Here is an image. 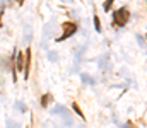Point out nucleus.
<instances>
[{
	"mask_svg": "<svg viewBox=\"0 0 147 128\" xmlns=\"http://www.w3.org/2000/svg\"><path fill=\"white\" fill-rule=\"evenodd\" d=\"M113 2H115V0H105V3H103V9H105L106 12H108V10L111 9V5H113Z\"/></svg>",
	"mask_w": 147,
	"mask_h": 128,
	"instance_id": "obj_5",
	"label": "nucleus"
},
{
	"mask_svg": "<svg viewBox=\"0 0 147 128\" xmlns=\"http://www.w3.org/2000/svg\"><path fill=\"white\" fill-rule=\"evenodd\" d=\"M17 3H19V5H22V3H24V0H17Z\"/></svg>",
	"mask_w": 147,
	"mask_h": 128,
	"instance_id": "obj_8",
	"label": "nucleus"
},
{
	"mask_svg": "<svg viewBox=\"0 0 147 128\" xmlns=\"http://www.w3.org/2000/svg\"><path fill=\"white\" fill-rule=\"evenodd\" d=\"M29 72H31V48L26 50L24 56V79H29Z\"/></svg>",
	"mask_w": 147,
	"mask_h": 128,
	"instance_id": "obj_3",
	"label": "nucleus"
},
{
	"mask_svg": "<svg viewBox=\"0 0 147 128\" xmlns=\"http://www.w3.org/2000/svg\"><path fill=\"white\" fill-rule=\"evenodd\" d=\"M62 27H63V33H62V36H60V38H57V41H63V40L70 38L74 33L77 31V24H74V22H63V24H62Z\"/></svg>",
	"mask_w": 147,
	"mask_h": 128,
	"instance_id": "obj_2",
	"label": "nucleus"
},
{
	"mask_svg": "<svg viewBox=\"0 0 147 128\" xmlns=\"http://www.w3.org/2000/svg\"><path fill=\"white\" fill-rule=\"evenodd\" d=\"M0 27H2V14H0Z\"/></svg>",
	"mask_w": 147,
	"mask_h": 128,
	"instance_id": "obj_9",
	"label": "nucleus"
},
{
	"mask_svg": "<svg viewBox=\"0 0 147 128\" xmlns=\"http://www.w3.org/2000/svg\"><path fill=\"white\" fill-rule=\"evenodd\" d=\"M128 17H130V12H128V9H127V7H120V9H118V10H115V14H113V21H115V24H116V26H120V27L127 24Z\"/></svg>",
	"mask_w": 147,
	"mask_h": 128,
	"instance_id": "obj_1",
	"label": "nucleus"
},
{
	"mask_svg": "<svg viewBox=\"0 0 147 128\" xmlns=\"http://www.w3.org/2000/svg\"><path fill=\"white\" fill-rule=\"evenodd\" d=\"M50 99H51V96H50V94L43 96V97H41V106H46V104L50 103Z\"/></svg>",
	"mask_w": 147,
	"mask_h": 128,
	"instance_id": "obj_6",
	"label": "nucleus"
},
{
	"mask_svg": "<svg viewBox=\"0 0 147 128\" xmlns=\"http://www.w3.org/2000/svg\"><path fill=\"white\" fill-rule=\"evenodd\" d=\"M72 108H74V111H75V113H77V115H79V116H80V118H84V113H82V111H80V108H79V106H77V104H75V103H74V104H72Z\"/></svg>",
	"mask_w": 147,
	"mask_h": 128,
	"instance_id": "obj_7",
	"label": "nucleus"
},
{
	"mask_svg": "<svg viewBox=\"0 0 147 128\" xmlns=\"http://www.w3.org/2000/svg\"><path fill=\"white\" fill-rule=\"evenodd\" d=\"M94 27H96V31H98V33L101 31V21H99V17H98V15H94Z\"/></svg>",
	"mask_w": 147,
	"mask_h": 128,
	"instance_id": "obj_4",
	"label": "nucleus"
}]
</instances>
